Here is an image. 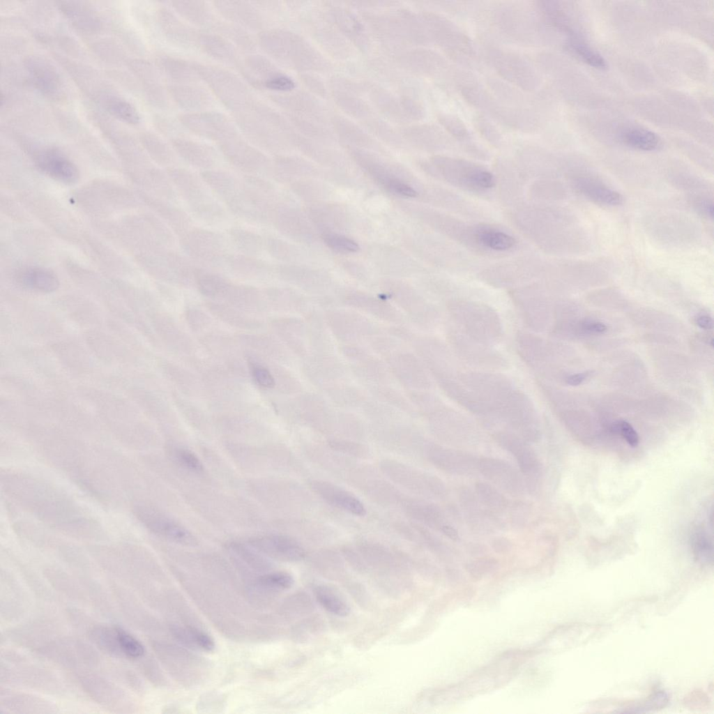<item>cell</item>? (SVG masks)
Instances as JSON below:
<instances>
[{
	"instance_id": "6da1fadb",
	"label": "cell",
	"mask_w": 714,
	"mask_h": 714,
	"mask_svg": "<svg viewBox=\"0 0 714 714\" xmlns=\"http://www.w3.org/2000/svg\"><path fill=\"white\" fill-rule=\"evenodd\" d=\"M232 115L238 131L261 149L277 151L294 142L296 130L287 118L265 103L256 100Z\"/></svg>"
},
{
	"instance_id": "7a4b0ae2",
	"label": "cell",
	"mask_w": 714,
	"mask_h": 714,
	"mask_svg": "<svg viewBox=\"0 0 714 714\" xmlns=\"http://www.w3.org/2000/svg\"><path fill=\"white\" fill-rule=\"evenodd\" d=\"M257 45L275 63L300 72L327 68L324 58L305 38L281 29H266L256 37Z\"/></svg>"
},
{
	"instance_id": "3957f363",
	"label": "cell",
	"mask_w": 714,
	"mask_h": 714,
	"mask_svg": "<svg viewBox=\"0 0 714 714\" xmlns=\"http://www.w3.org/2000/svg\"><path fill=\"white\" fill-rule=\"evenodd\" d=\"M192 63L199 79L232 114L247 109L256 101L248 83L229 70L217 65Z\"/></svg>"
},
{
	"instance_id": "277c9868",
	"label": "cell",
	"mask_w": 714,
	"mask_h": 714,
	"mask_svg": "<svg viewBox=\"0 0 714 714\" xmlns=\"http://www.w3.org/2000/svg\"><path fill=\"white\" fill-rule=\"evenodd\" d=\"M421 20L429 39L452 59L466 66L476 63V54L471 39L453 22L431 12L423 13Z\"/></svg>"
},
{
	"instance_id": "5b68a950",
	"label": "cell",
	"mask_w": 714,
	"mask_h": 714,
	"mask_svg": "<svg viewBox=\"0 0 714 714\" xmlns=\"http://www.w3.org/2000/svg\"><path fill=\"white\" fill-rule=\"evenodd\" d=\"M236 67L249 86L267 94L289 92L296 88L294 79L266 56L245 55Z\"/></svg>"
},
{
	"instance_id": "8992f818",
	"label": "cell",
	"mask_w": 714,
	"mask_h": 714,
	"mask_svg": "<svg viewBox=\"0 0 714 714\" xmlns=\"http://www.w3.org/2000/svg\"><path fill=\"white\" fill-rule=\"evenodd\" d=\"M492 11L493 24L507 38L524 44H536L541 40V21L531 10L505 3Z\"/></svg>"
},
{
	"instance_id": "52a82bcc",
	"label": "cell",
	"mask_w": 714,
	"mask_h": 714,
	"mask_svg": "<svg viewBox=\"0 0 714 714\" xmlns=\"http://www.w3.org/2000/svg\"><path fill=\"white\" fill-rule=\"evenodd\" d=\"M487 56L494 70L512 84L527 91L539 87V74L521 55L506 50L491 48L487 50Z\"/></svg>"
},
{
	"instance_id": "ba28073f",
	"label": "cell",
	"mask_w": 714,
	"mask_h": 714,
	"mask_svg": "<svg viewBox=\"0 0 714 714\" xmlns=\"http://www.w3.org/2000/svg\"><path fill=\"white\" fill-rule=\"evenodd\" d=\"M176 119L183 129L219 144L239 136L235 123L225 114L218 111L209 109L183 112L179 114Z\"/></svg>"
},
{
	"instance_id": "9c48e42d",
	"label": "cell",
	"mask_w": 714,
	"mask_h": 714,
	"mask_svg": "<svg viewBox=\"0 0 714 714\" xmlns=\"http://www.w3.org/2000/svg\"><path fill=\"white\" fill-rule=\"evenodd\" d=\"M211 3L225 21L257 33L266 29L265 15L252 1L218 0Z\"/></svg>"
},
{
	"instance_id": "30bf717a",
	"label": "cell",
	"mask_w": 714,
	"mask_h": 714,
	"mask_svg": "<svg viewBox=\"0 0 714 714\" xmlns=\"http://www.w3.org/2000/svg\"><path fill=\"white\" fill-rule=\"evenodd\" d=\"M135 513L141 522L157 536L181 545H192L195 537L185 527L162 512L149 507H139Z\"/></svg>"
},
{
	"instance_id": "8fae6325",
	"label": "cell",
	"mask_w": 714,
	"mask_h": 714,
	"mask_svg": "<svg viewBox=\"0 0 714 714\" xmlns=\"http://www.w3.org/2000/svg\"><path fill=\"white\" fill-rule=\"evenodd\" d=\"M267 95L287 116L306 119L326 124L324 107L317 100L307 93L294 89L289 92Z\"/></svg>"
},
{
	"instance_id": "7c38bea8",
	"label": "cell",
	"mask_w": 714,
	"mask_h": 714,
	"mask_svg": "<svg viewBox=\"0 0 714 714\" xmlns=\"http://www.w3.org/2000/svg\"><path fill=\"white\" fill-rule=\"evenodd\" d=\"M157 19L163 36L170 44L186 50L197 49L198 31L174 10L163 7L158 10Z\"/></svg>"
},
{
	"instance_id": "4fadbf2b",
	"label": "cell",
	"mask_w": 714,
	"mask_h": 714,
	"mask_svg": "<svg viewBox=\"0 0 714 714\" xmlns=\"http://www.w3.org/2000/svg\"><path fill=\"white\" fill-rule=\"evenodd\" d=\"M390 50L401 66L419 75L433 76L441 73L446 67L444 59L430 50L408 49L404 46Z\"/></svg>"
},
{
	"instance_id": "5bb4252c",
	"label": "cell",
	"mask_w": 714,
	"mask_h": 714,
	"mask_svg": "<svg viewBox=\"0 0 714 714\" xmlns=\"http://www.w3.org/2000/svg\"><path fill=\"white\" fill-rule=\"evenodd\" d=\"M248 543L260 553L284 561H298L305 550L293 538L279 534L261 535L250 538Z\"/></svg>"
},
{
	"instance_id": "9a60e30c",
	"label": "cell",
	"mask_w": 714,
	"mask_h": 714,
	"mask_svg": "<svg viewBox=\"0 0 714 714\" xmlns=\"http://www.w3.org/2000/svg\"><path fill=\"white\" fill-rule=\"evenodd\" d=\"M169 97L184 113L209 110L214 105L211 93L198 83L169 84Z\"/></svg>"
},
{
	"instance_id": "2e32d148",
	"label": "cell",
	"mask_w": 714,
	"mask_h": 714,
	"mask_svg": "<svg viewBox=\"0 0 714 714\" xmlns=\"http://www.w3.org/2000/svg\"><path fill=\"white\" fill-rule=\"evenodd\" d=\"M330 88L335 103L349 115L358 119L369 117L370 107L360 97V89L355 83L342 77H334Z\"/></svg>"
},
{
	"instance_id": "e0dca14e",
	"label": "cell",
	"mask_w": 714,
	"mask_h": 714,
	"mask_svg": "<svg viewBox=\"0 0 714 714\" xmlns=\"http://www.w3.org/2000/svg\"><path fill=\"white\" fill-rule=\"evenodd\" d=\"M326 19L360 50L367 49L370 40L359 19L350 10L338 6H328Z\"/></svg>"
},
{
	"instance_id": "ac0fdd59",
	"label": "cell",
	"mask_w": 714,
	"mask_h": 714,
	"mask_svg": "<svg viewBox=\"0 0 714 714\" xmlns=\"http://www.w3.org/2000/svg\"><path fill=\"white\" fill-rule=\"evenodd\" d=\"M197 49L220 63L237 66L241 61L237 49L220 34L208 30L198 31Z\"/></svg>"
},
{
	"instance_id": "d6986e66",
	"label": "cell",
	"mask_w": 714,
	"mask_h": 714,
	"mask_svg": "<svg viewBox=\"0 0 714 714\" xmlns=\"http://www.w3.org/2000/svg\"><path fill=\"white\" fill-rule=\"evenodd\" d=\"M35 160L39 169L59 181L72 183L79 177L77 167L56 149H48L40 151Z\"/></svg>"
},
{
	"instance_id": "ffe728a7",
	"label": "cell",
	"mask_w": 714,
	"mask_h": 714,
	"mask_svg": "<svg viewBox=\"0 0 714 714\" xmlns=\"http://www.w3.org/2000/svg\"><path fill=\"white\" fill-rule=\"evenodd\" d=\"M365 90L372 104L386 118L398 123L410 121L402 95L395 96L380 85L366 83Z\"/></svg>"
},
{
	"instance_id": "44dd1931",
	"label": "cell",
	"mask_w": 714,
	"mask_h": 714,
	"mask_svg": "<svg viewBox=\"0 0 714 714\" xmlns=\"http://www.w3.org/2000/svg\"><path fill=\"white\" fill-rule=\"evenodd\" d=\"M172 10L183 20L195 27L211 30L217 18L212 6L205 1L174 0L169 1Z\"/></svg>"
},
{
	"instance_id": "7402d4cb",
	"label": "cell",
	"mask_w": 714,
	"mask_h": 714,
	"mask_svg": "<svg viewBox=\"0 0 714 714\" xmlns=\"http://www.w3.org/2000/svg\"><path fill=\"white\" fill-rule=\"evenodd\" d=\"M312 489L328 503L356 516H363L366 510L354 495L336 485L326 482L312 483Z\"/></svg>"
},
{
	"instance_id": "603a6c76",
	"label": "cell",
	"mask_w": 714,
	"mask_h": 714,
	"mask_svg": "<svg viewBox=\"0 0 714 714\" xmlns=\"http://www.w3.org/2000/svg\"><path fill=\"white\" fill-rule=\"evenodd\" d=\"M156 61L169 84L198 83L200 80L191 61L166 53L159 54Z\"/></svg>"
},
{
	"instance_id": "cb8c5ba5",
	"label": "cell",
	"mask_w": 714,
	"mask_h": 714,
	"mask_svg": "<svg viewBox=\"0 0 714 714\" xmlns=\"http://www.w3.org/2000/svg\"><path fill=\"white\" fill-rule=\"evenodd\" d=\"M26 68L32 82L41 93L49 96L58 94L61 89L60 77L47 62L33 57L26 61Z\"/></svg>"
},
{
	"instance_id": "d4e9b609",
	"label": "cell",
	"mask_w": 714,
	"mask_h": 714,
	"mask_svg": "<svg viewBox=\"0 0 714 714\" xmlns=\"http://www.w3.org/2000/svg\"><path fill=\"white\" fill-rule=\"evenodd\" d=\"M478 466L488 478L510 492L520 488L519 476L513 469L500 459H481Z\"/></svg>"
},
{
	"instance_id": "484cf974",
	"label": "cell",
	"mask_w": 714,
	"mask_h": 714,
	"mask_svg": "<svg viewBox=\"0 0 714 714\" xmlns=\"http://www.w3.org/2000/svg\"><path fill=\"white\" fill-rule=\"evenodd\" d=\"M16 280L22 287L40 292L55 291L59 285L56 275L50 270L40 267H29L20 271Z\"/></svg>"
},
{
	"instance_id": "4316f807",
	"label": "cell",
	"mask_w": 714,
	"mask_h": 714,
	"mask_svg": "<svg viewBox=\"0 0 714 714\" xmlns=\"http://www.w3.org/2000/svg\"><path fill=\"white\" fill-rule=\"evenodd\" d=\"M210 31L222 36L239 52L245 55L254 54L258 46L257 39L252 36L250 31L225 20H217Z\"/></svg>"
},
{
	"instance_id": "83f0119b",
	"label": "cell",
	"mask_w": 714,
	"mask_h": 714,
	"mask_svg": "<svg viewBox=\"0 0 714 714\" xmlns=\"http://www.w3.org/2000/svg\"><path fill=\"white\" fill-rule=\"evenodd\" d=\"M575 186L586 197L595 203L618 206L623 200V196L618 192L590 178H578L575 181Z\"/></svg>"
},
{
	"instance_id": "f1b7e54d",
	"label": "cell",
	"mask_w": 714,
	"mask_h": 714,
	"mask_svg": "<svg viewBox=\"0 0 714 714\" xmlns=\"http://www.w3.org/2000/svg\"><path fill=\"white\" fill-rule=\"evenodd\" d=\"M500 439L503 447L515 457L521 471L524 474L529 477H534L538 474L540 466L531 448L517 437L511 435L505 434L501 436Z\"/></svg>"
},
{
	"instance_id": "f546056e",
	"label": "cell",
	"mask_w": 714,
	"mask_h": 714,
	"mask_svg": "<svg viewBox=\"0 0 714 714\" xmlns=\"http://www.w3.org/2000/svg\"><path fill=\"white\" fill-rule=\"evenodd\" d=\"M432 457L442 469L454 473H465L478 466L471 456L449 448H434Z\"/></svg>"
},
{
	"instance_id": "4dcf8cb0",
	"label": "cell",
	"mask_w": 714,
	"mask_h": 714,
	"mask_svg": "<svg viewBox=\"0 0 714 714\" xmlns=\"http://www.w3.org/2000/svg\"><path fill=\"white\" fill-rule=\"evenodd\" d=\"M172 144L181 157L194 163L211 162L215 158L214 150L211 146L184 137H173Z\"/></svg>"
},
{
	"instance_id": "1f68e13d",
	"label": "cell",
	"mask_w": 714,
	"mask_h": 714,
	"mask_svg": "<svg viewBox=\"0 0 714 714\" xmlns=\"http://www.w3.org/2000/svg\"><path fill=\"white\" fill-rule=\"evenodd\" d=\"M326 18V17H325ZM311 29L317 41L323 45L327 51L333 54L339 58L345 57L349 54V47L343 39L335 31L329 22H323L319 20H312Z\"/></svg>"
},
{
	"instance_id": "d6a6232c",
	"label": "cell",
	"mask_w": 714,
	"mask_h": 714,
	"mask_svg": "<svg viewBox=\"0 0 714 714\" xmlns=\"http://www.w3.org/2000/svg\"><path fill=\"white\" fill-rule=\"evenodd\" d=\"M317 602L329 613L340 617H345L351 609L346 600L335 588L328 585H319L314 589Z\"/></svg>"
},
{
	"instance_id": "836d02e7",
	"label": "cell",
	"mask_w": 714,
	"mask_h": 714,
	"mask_svg": "<svg viewBox=\"0 0 714 714\" xmlns=\"http://www.w3.org/2000/svg\"><path fill=\"white\" fill-rule=\"evenodd\" d=\"M621 137L627 146L639 151H654L661 144L660 137L655 132L639 127L627 128Z\"/></svg>"
},
{
	"instance_id": "e575fe53",
	"label": "cell",
	"mask_w": 714,
	"mask_h": 714,
	"mask_svg": "<svg viewBox=\"0 0 714 714\" xmlns=\"http://www.w3.org/2000/svg\"><path fill=\"white\" fill-rule=\"evenodd\" d=\"M568 46L575 55L589 66L598 69L607 67L606 61L601 54L578 38L571 37Z\"/></svg>"
},
{
	"instance_id": "d590c367",
	"label": "cell",
	"mask_w": 714,
	"mask_h": 714,
	"mask_svg": "<svg viewBox=\"0 0 714 714\" xmlns=\"http://www.w3.org/2000/svg\"><path fill=\"white\" fill-rule=\"evenodd\" d=\"M692 536V545L697 560L702 564L713 563V544L702 526L697 528Z\"/></svg>"
},
{
	"instance_id": "8d00e7d4",
	"label": "cell",
	"mask_w": 714,
	"mask_h": 714,
	"mask_svg": "<svg viewBox=\"0 0 714 714\" xmlns=\"http://www.w3.org/2000/svg\"><path fill=\"white\" fill-rule=\"evenodd\" d=\"M106 106L114 116L122 121L133 125L140 122L138 111L126 100L119 98H111L107 100Z\"/></svg>"
},
{
	"instance_id": "74e56055",
	"label": "cell",
	"mask_w": 714,
	"mask_h": 714,
	"mask_svg": "<svg viewBox=\"0 0 714 714\" xmlns=\"http://www.w3.org/2000/svg\"><path fill=\"white\" fill-rule=\"evenodd\" d=\"M478 238L486 247L499 251L509 250L515 244V240L511 236L499 231H481Z\"/></svg>"
},
{
	"instance_id": "f35d334b",
	"label": "cell",
	"mask_w": 714,
	"mask_h": 714,
	"mask_svg": "<svg viewBox=\"0 0 714 714\" xmlns=\"http://www.w3.org/2000/svg\"><path fill=\"white\" fill-rule=\"evenodd\" d=\"M444 129L454 138L460 142H469L471 139V133L465 123L457 116L441 113L437 117Z\"/></svg>"
},
{
	"instance_id": "ab89813d",
	"label": "cell",
	"mask_w": 714,
	"mask_h": 714,
	"mask_svg": "<svg viewBox=\"0 0 714 714\" xmlns=\"http://www.w3.org/2000/svg\"><path fill=\"white\" fill-rule=\"evenodd\" d=\"M229 548L243 561L252 567H264L267 564V561L261 556V553L248 544L232 542L229 545Z\"/></svg>"
},
{
	"instance_id": "60d3db41",
	"label": "cell",
	"mask_w": 714,
	"mask_h": 714,
	"mask_svg": "<svg viewBox=\"0 0 714 714\" xmlns=\"http://www.w3.org/2000/svg\"><path fill=\"white\" fill-rule=\"evenodd\" d=\"M257 584L268 589L284 591L292 586L294 578L287 572H275L258 577Z\"/></svg>"
},
{
	"instance_id": "b9f144b4",
	"label": "cell",
	"mask_w": 714,
	"mask_h": 714,
	"mask_svg": "<svg viewBox=\"0 0 714 714\" xmlns=\"http://www.w3.org/2000/svg\"><path fill=\"white\" fill-rule=\"evenodd\" d=\"M119 648L128 656L139 658L144 653L142 644L125 630L115 628Z\"/></svg>"
},
{
	"instance_id": "7bdbcfd3",
	"label": "cell",
	"mask_w": 714,
	"mask_h": 714,
	"mask_svg": "<svg viewBox=\"0 0 714 714\" xmlns=\"http://www.w3.org/2000/svg\"><path fill=\"white\" fill-rule=\"evenodd\" d=\"M210 307L213 309L211 310L216 316L231 325L241 328H250L257 324L225 306L213 305Z\"/></svg>"
},
{
	"instance_id": "ee69618b",
	"label": "cell",
	"mask_w": 714,
	"mask_h": 714,
	"mask_svg": "<svg viewBox=\"0 0 714 714\" xmlns=\"http://www.w3.org/2000/svg\"><path fill=\"white\" fill-rule=\"evenodd\" d=\"M62 9L66 15L73 22L77 24L78 26L82 28H86V24L89 25V28H91L93 26H96V20L94 16L89 13V10H86L85 8L67 3L66 5L62 6Z\"/></svg>"
},
{
	"instance_id": "f6af8a7d",
	"label": "cell",
	"mask_w": 714,
	"mask_h": 714,
	"mask_svg": "<svg viewBox=\"0 0 714 714\" xmlns=\"http://www.w3.org/2000/svg\"><path fill=\"white\" fill-rule=\"evenodd\" d=\"M172 455L176 462L183 468L193 472L202 471L201 462L192 451L183 448H176Z\"/></svg>"
},
{
	"instance_id": "bcb514c9",
	"label": "cell",
	"mask_w": 714,
	"mask_h": 714,
	"mask_svg": "<svg viewBox=\"0 0 714 714\" xmlns=\"http://www.w3.org/2000/svg\"><path fill=\"white\" fill-rule=\"evenodd\" d=\"M497 562L491 559H481L469 563L466 569L476 579H480L496 570Z\"/></svg>"
},
{
	"instance_id": "7dc6e473",
	"label": "cell",
	"mask_w": 714,
	"mask_h": 714,
	"mask_svg": "<svg viewBox=\"0 0 714 714\" xmlns=\"http://www.w3.org/2000/svg\"><path fill=\"white\" fill-rule=\"evenodd\" d=\"M324 241L328 247L339 252H354L358 250L356 242L342 236L328 234L324 237Z\"/></svg>"
},
{
	"instance_id": "c3c4849f",
	"label": "cell",
	"mask_w": 714,
	"mask_h": 714,
	"mask_svg": "<svg viewBox=\"0 0 714 714\" xmlns=\"http://www.w3.org/2000/svg\"><path fill=\"white\" fill-rule=\"evenodd\" d=\"M611 430L612 432L621 435L630 446L635 448L638 446L639 436L628 422L623 420H618L612 424Z\"/></svg>"
},
{
	"instance_id": "681fc988",
	"label": "cell",
	"mask_w": 714,
	"mask_h": 714,
	"mask_svg": "<svg viewBox=\"0 0 714 714\" xmlns=\"http://www.w3.org/2000/svg\"><path fill=\"white\" fill-rule=\"evenodd\" d=\"M476 489L478 490L481 500L487 506L492 508H501L504 505V498L489 485L479 484Z\"/></svg>"
},
{
	"instance_id": "f907efd6",
	"label": "cell",
	"mask_w": 714,
	"mask_h": 714,
	"mask_svg": "<svg viewBox=\"0 0 714 714\" xmlns=\"http://www.w3.org/2000/svg\"><path fill=\"white\" fill-rule=\"evenodd\" d=\"M473 123L477 130L487 140L496 143L501 140V135L495 126L485 117H475Z\"/></svg>"
},
{
	"instance_id": "816d5d0a",
	"label": "cell",
	"mask_w": 714,
	"mask_h": 714,
	"mask_svg": "<svg viewBox=\"0 0 714 714\" xmlns=\"http://www.w3.org/2000/svg\"><path fill=\"white\" fill-rule=\"evenodd\" d=\"M186 637L188 641L193 643L199 648L210 652L212 651L215 648L213 640L206 633L195 629L188 628L187 630Z\"/></svg>"
},
{
	"instance_id": "f5cc1de1",
	"label": "cell",
	"mask_w": 714,
	"mask_h": 714,
	"mask_svg": "<svg viewBox=\"0 0 714 714\" xmlns=\"http://www.w3.org/2000/svg\"><path fill=\"white\" fill-rule=\"evenodd\" d=\"M252 374L257 383L262 387L271 388L275 385V380L271 371L260 364L252 363Z\"/></svg>"
},
{
	"instance_id": "db71d44e",
	"label": "cell",
	"mask_w": 714,
	"mask_h": 714,
	"mask_svg": "<svg viewBox=\"0 0 714 714\" xmlns=\"http://www.w3.org/2000/svg\"><path fill=\"white\" fill-rule=\"evenodd\" d=\"M466 178L471 183L481 188H490L494 185L493 175L487 171H471L467 174Z\"/></svg>"
},
{
	"instance_id": "11a10c76",
	"label": "cell",
	"mask_w": 714,
	"mask_h": 714,
	"mask_svg": "<svg viewBox=\"0 0 714 714\" xmlns=\"http://www.w3.org/2000/svg\"><path fill=\"white\" fill-rule=\"evenodd\" d=\"M383 181L386 188L393 192L409 197L416 195V192L412 188L395 178H385Z\"/></svg>"
},
{
	"instance_id": "9f6ffc18",
	"label": "cell",
	"mask_w": 714,
	"mask_h": 714,
	"mask_svg": "<svg viewBox=\"0 0 714 714\" xmlns=\"http://www.w3.org/2000/svg\"><path fill=\"white\" fill-rule=\"evenodd\" d=\"M301 79L305 86L313 91L314 93L323 97L326 96V89L320 80L309 74L302 75Z\"/></svg>"
},
{
	"instance_id": "6f0895ef",
	"label": "cell",
	"mask_w": 714,
	"mask_h": 714,
	"mask_svg": "<svg viewBox=\"0 0 714 714\" xmlns=\"http://www.w3.org/2000/svg\"><path fill=\"white\" fill-rule=\"evenodd\" d=\"M187 319L192 328L198 330L206 324L207 317L202 312L197 310H191L188 312Z\"/></svg>"
},
{
	"instance_id": "680465c9",
	"label": "cell",
	"mask_w": 714,
	"mask_h": 714,
	"mask_svg": "<svg viewBox=\"0 0 714 714\" xmlns=\"http://www.w3.org/2000/svg\"><path fill=\"white\" fill-rule=\"evenodd\" d=\"M584 330L593 333H604L607 331V326L600 321H588L582 324Z\"/></svg>"
},
{
	"instance_id": "91938a15",
	"label": "cell",
	"mask_w": 714,
	"mask_h": 714,
	"mask_svg": "<svg viewBox=\"0 0 714 714\" xmlns=\"http://www.w3.org/2000/svg\"><path fill=\"white\" fill-rule=\"evenodd\" d=\"M592 371H586L572 374L566 378V383L573 386L580 385L586 381L592 374Z\"/></svg>"
},
{
	"instance_id": "94428289",
	"label": "cell",
	"mask_w": 714,
	"mask_h": 714,
	"mask_svg": "<svg viewBox=\"0 0 714 714\" xmlns=\"http://www.w3.org/2000/svg\"><path fill=\"white\" fill-rule=\"evenodd\" d=\"M695 322L699 328L704 330H711L713 327V319L708 315L698 316L695 319Z\"/></svg>"
},
{
	"instance_id": "6125c7cd",
	"label": "cell",
	"mask_w": 714,
	"mask_h": 714,
	"mask_svg": "<svg viewBox=\"0 0 714 714\" xmlns=\"http://www.w3.org/2000/svg\"><path fill=\"white\" fill-rule=\"evenodd\" d=\"M699 208H700V210L702 212H704V213L706 215H707L710 218L713 219V209L714 208H713V203L711 202H709V201H707V200L701 202L700 204H699Z\"/></svg>"
},
{
	"instance_id": "be15d7a7",
	"label": "cell",
	"mask_w": 714,
	"mask_h": 714,
	"mask_svg": "<svg viewBox=\"0 0 714 714\" xmlns=\"http://www.w3.org/2000/svg\"><path fill=\"white\" fill-rule=\"evenodd\" d=\"M441 529L448 537H450L452 539H455L457 538V531L452 526L444 524L441 527Z\"/></svg>"
}]
</instances>
